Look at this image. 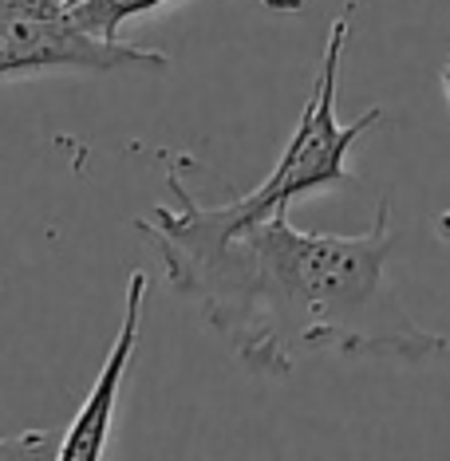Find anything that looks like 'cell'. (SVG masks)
Wrapping results in <instances>:
<instances>
[{
  "label": "cell",
  "instance_id": "6da1fadb",
  "mask_svg": "<svg viewBox=\"0 0 450 461\" xmlns=\"http://www.w3.org/2000/svg\"><path fill=\"white\" fill-rule=\"evenodd\" d=\"M178 205L134 217L166 268V285L190 300L209 331L257 375H289L305 355L431 363L450 339L427 331L403 308L387 276L391 197L375 205L360 237L305 233L277 209L257 221H229L202 205L170 170Z\"/></svg>",
  "mask_w": 450,
  "mask_h": 461
},
{
  "label": "cell",
  "instance_id": "7a4b0ae2",
  "mask_svg": "<svg viewBox=\"0 0 450 461\" xmlns=\"http://www.w3.org/2000/svg\"><path fill=\"white\" fill-rule=\"evenodd\" d=\"M352 5L332 20L328 40H324L320 71L312 83V95L305 99V111L297 119V131L289 134L277 166L265 174V182L249 194H237L222 205L229 221H257L277 209H289L300 197L324 194V190H348L355 177L348 174V154L372 127L383 122V107H368L355 122L336 119V91H340V59L352 32Z\"/></svg>",
  "mask_w": 450,
  "mask_h": 461
},
{
  "label": "cell",
  "instance_id": "3957f363",
  "mask_svg": "<svg viewBox=\"0 0 450 461\" xmlns=\"http://www.w3.org/2000/svg\"><path fill=\"white\" fill-rule=\"evenodd\" d=\"M48 71L162 76L170 71V56L87 32L71 20L64 0H0V83Z\"/></svg>",
  "mask_w": 450,
  "mask_h": 461
},
{
  "label": "cell",
  "instance_id": "277c9868",
  "mask_svg": "<svg viewBox=\"0 0 450 461\" xmlns=\"http://www.w3.org/2000/svg\"><path fill=\"white\" fill-rule=\"evenodd\" d=\"M146 285H151V276H146L142 268H134L131 280H127V296H123V323H119V331H115V343H111L107 359H103V366H99L96 383H91L87 398H83L79 414L71 418L68 434L60 438L56 457H64V461H96V457L107 454L115 411H119V394H123V379H127L134 348H139Z\"/></svg>",
  "mask_w": 450,
  "mask_h": 461
},
{
  "label": "cell",
  "instance_id": "5b68a950",
  "mask_svg": "<svg viewBox=\"0 0 450 461\" xmlns=\"http://www.w3.org/2000/svg\"><path fill=\"white\" fill-rule=\"evenodd\" d=\"M166 5H174V0H79V5L71 8V20H76L79 28H87V32L115 40L127 20L151 16ZM257 5H265L269 13H277V16H292L305 8V0H257Z\"/></svg>",
  "mask_w": 450,
  "mask_h": 461
},
{
  "label": "cell",
  "instance_id": "8992f818",
  "mask_svg": "<svg viewBox=\"0 0 450 461\" xmlns=\"http://www.w3.org/2000/svg\"><path fill=\"white\" fill-rule=\"evenodd\" d=\"M51 434L48 429H24L16 438H0V457H48Z\"/></svg>",
  "mask_w": 450,
  "mask_h": 461
},
{
  "label": "cell",
  "instance_id": "52a82bcc",
  "mask_svg": "<svg viewBox=\"0 0 450 461\" xmlns=\"http://www.w3.org/2000/svg\"><path fill=\"white\" fill-rule=\"evenodd\" d=\"M443 91H446V103H450V56H446V64H443Z\"/></svg>",
  "mask_w": 450,
  "mask_h": 461
},
{
  "label": "cell",
  "instance_id": "ba28073f",
  "mask_svg": "<svg viewBox=\"0 0 450 461\" xmlns=\"http://www.w3.org/2000/svg\"><path fill=\"white\" fill-rule=\"evenodd\" d=\"M64 5H68V8H76V5H79V0H64Z\"/></svg>",
  "mask_w": 450,
  "mask_h": 461
}]
</instances>
